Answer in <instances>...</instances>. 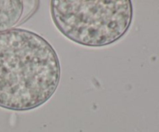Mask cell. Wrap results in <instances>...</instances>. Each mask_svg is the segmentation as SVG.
<instances>
[{
	"label": "cell",
	"instance_id": "6da1fadb",
	"mask_svg": "<svg viewBox=\"0 0 159 132\" xmlns=\"http://www.w3.org/2000/svg\"><path fill=\"white\" fill-rule=\"evenodd\" d=\"M60 78L57 53L41 36L20 28L0 32V107L37 108L54 95Z\"/></svg>",
	"mask_w": 159,
	"mask_h": 132
},
{
	"label": "cell",
	"instance_id": "7a4b0ae2",
	"mask_svg": "<svg viewBox=\"0 0 159 132\" xmlns=\"http://www.w3.org/2000/svg\"><path fill=\"white\" fill-rule=\"evenodd\" d=\"M51 14L65 37L87 47H103L117 41L133 18L130 0H52Z\"/></svg>",
	"mask_w": 159,
	"mask_h": 132
},
{
	"label": "cell",
	"instance_id": "3957f363",
	"mask_svg": "<svg viewBox=\"0 0 159 132\" xmlns=\"http://www.w3.org/2000/svg\"><path fill=\"white\" fill-rule=\"evenodd\" d=\"M23 14V1L0 0V32L12 29L21 20Z\"/></svg>",
	"mask_w": 159,
	"mask_h": 132
}]
</instances>
